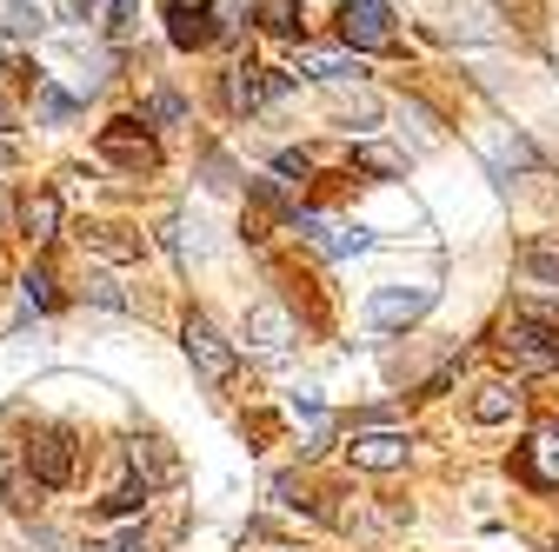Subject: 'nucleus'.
<instances>
[{"mask_svg": "<svg viewBox=\"0 0 559 552\" xmlns=\"http://www.w3.org/2000/svg\"><path fill=\"white\" fill-rule=\"evenodd\" d=\"M0 14H8V34H40V14L27 8V0H8Z\"/></svg>", "mask_w": 559, "mask_h": 552, "instance_id": "27", "label": "nucleus"}, {"mask_svg": "<svg viewBox=\"0 0 559 552\" xmlns=\"http://www.w3.org/2000/svg\"><path fill=\"white\" fill-rule=\"evenodd\" d=\"M406 453H413V440L400 427H354V440H346V459L360 472H400Z\"/></svg>", "mask_w": 559, "mask_h": 552, "instance_id": "7", "label": "nucleus"}, {"mask_svg": "<svg viewBox=\"0 0 559 552\" xmlns=\"http://www.w3.org/2000/svg\"><path fill=\"white\" fill-rule=\"evenodd\" d=\"M520 466H526V479H533V487H559V427H539V433L526 440Z\"/></svg>", "mask_w": 559, "mask_h": 552, "instance_id": "14", "label": "nucleus"}, {"mask_svg": "<svg viewBox=\"0 0 559 552\" xmlns=\"http://www.w3.org/2000/svg\"><path fill=\"white\" fill-rule=\"evenodd\" d=\"M273 552H300V545H273Z\"/></svg>", "mask_w": 559, "mask_h": 552, "instance_id": "38", "label": "nucleus"}, {"mask_svg": "<svg viewBox=\"0 0 559 552\" xmlns=\"http://www.w3.org/2000/svg\"><path fill=\"white\" fill-rule=\"evenodd\" d=\"M500 360H507L513 373H552V367H559V320L539 313V307L513 313V320L500 326Z\"/></svg>", "mask_w": 559, "mask_h": 552, "instance_id": "1", "label": "nucleus"}, {"mask_svg": "<svg viewBox=\"0 0 559 552\" xmlns=\"http://www.w3.org/2000/svg\"><path fill=\"white\" fill-rule=\"evenodd\" d=\"M180 113H187V100H180V94H167V87L147 100V127H180Z\"/></svg>", "mask_w": 559, "mask_h": 552, "instance_id": "23", "label": "nucleus"}, {"mask_svg": "<svg viewBox=\"0 0 559 552\" xmlns=\"http://www.w3.org/2000/svg\"><path fill=\"white\" fill-rule=\"evenodd\" d=\"M127 459H133V472H140V487H167V479L180 472V466H174V453H160V440H133V453H127Z\"/></svg>", "mask_w": 559, "mask_h": 552, "instance_id": "17", "label": "nucleus"}, {"mask_svg": "<svg viewBox=\"0 0 559 552\" xmlns=\"http://www.w3.org/2000/svg\"><path fill=\"white\" fill-rule=\"evenodd\" d=\"M221 27H214V8H206V0H167V40L174 47H206V40H214Z\"/></svg>", "mask_w": 559, "mask_h": 552, "instance_id": "10", "label": "nucleus"}, {"mask_svg": "<svg viewBox=\"0 0 559 552\" xmlns=\"http://www.w3.org/2000/svg\"><path fill=\"white\" fill-rule=\"evenodd\" d=\"M287 87H294V81H287V74H273V67H234V74H227V107L253 113V107L280 100Z\"/></svg>", "mask_w": 559, "mask_h": 552, "instance_id": "9", "label": "nucleus"}, {"mask_svg": "<svg viewBox=\"0 0 559 552\" xmlns=\"http://www.w3.org/2000/svg\"><path fill=\"white\" fill-rule=\"evenodd\" d=\"M74 94H67V87H53L47 74H34V120H47V127H60V120H74Z\"/></svg>", "mask_w": 559, "mask_h": 552, "instance_id": "19", "label": "nucleus"}, {"mask_svg": "<svg viewBox=\"0 0 559 552\" xmlns=\"http://www.w3.org/2000/svg\"><path fill=\"white\" fill-rule=\"evenodd\" d=\"M8 160H14V147H8V141H0V167H8Z\"/></svg>", "mask_w": 559, "mask_h": 552, "instance_id": "37", "label": "nucleus"}, {"mask_svg": "<svg viewBox=\"0 0 559 552\" xmlns=\"http://www.w3.org/2000/svg\"><path fill=\"white\" fill-rule=\"evenodd\" d=\"M140 27V0H114V40H133Z\"/></svg>", "mask_w": 559, "mask_h": 552, "instance_id": "30", "label": "nucleus"}, {"mask_svg": "<svg viewBox=\"0 0 559 552\" xmlns=\"http://www.w3.org/2000/svg\"><path fill=\"white\" fill-rule=\"evenodd\" d=\"M140 506H147V487H120L100 500V513H140Z\"/></svg>", "mask_w": 559, "mask_h": 552, "instance_id": "28", "label": "nucleus"}, {"mask_svg": "<svg viewBox=\"0 0 559 552\" xmlns=\"http://www.w3.org/2000/svg\"><path fill=\"white\" fill-rule=\"evenodd\" d=\"M100 160H114L127 173H154L160 167V147H154L147 120H114V127H100Z\"/></svg>", "mask_w": 559, "mask_h": 552, "instance_id": "5", "label": "nucleus"}, {"mask_svg": "<svg viewBox=\"0 0 559 552\" xmlns=\"http://www.w3.org/2000/svg\"><path fill=\"white\" fill-rule=\"evenodd\" d=\"M260 27L266 34H300V0H260Z\"/></svg>", "mask_w": 559, "mask_h": 552, "instance_id": "21", "label": "nucleus"}, {"mask_svg": "<svg viewBox=\"0 0 559 552\" xmlns=\"http://www.w3.org/2000/svg\"><path fill=\"white\" fill-rule=\"evenodd\" d=\"M294 227H300L326 260H354V253H367V247H373V233H367V227H346V220H326V214H294Z\"/></svg>", "mask_w": 559, "mask_h": 552, "instance_id": "8", "label": "nucleus"}, {"mask_svg": "<svg viewBox=\"0 0 559 552\" xmlns=\"http://www.w3.org/2000/svg\"><path fill=\"white\" fill-rule=\"evenodd\" d=\"M294 412H300V420H326V399H320L313 386H300V393H294Z\"/></svg>", "mask_w": 559, "mask_h": 552, "instance_id": "31", "label": "nucleus"}, {"mask_svg": "<svg viewBox=\"0 0 559 552\" xmlns=\"http://www.w3.org/2000/svg\"><path fill=\"white\" fill-rule=\"evenodd\" d=\"M27 472H34V487H40V493H60L67 479H74V433H67V427L34 433V446H27Z\"/></svg>", "mask_w": 559, "mask_h": 552, "instance_id": "6", "label": "nucleus"}, {"mask_svg": "<svg viewBox=\"0 0 559 552\" xmlns=\"http://www.w3.org/2000/svg\"><path fill=\"white\" fill-rule=\"evenodd\" d=\"M380 113H386V107H380L367 87H346V81L333 87V120H340V127H360V133H367V127H380Z\"/></svg>", "mask_w": 559, "mask_h": 552, "instance_id": "15", "label": "nucleus"}, {"mask_svg": "<svg viewBox=\"0 0 559 552\" xmlns=\"http://www.w3.org/2000/svg\"><path fill=\"white\" fill-rule=\"evenodd\" d=\"M206 187H221V193H227V187H234V167H227V160H221V154H206Z\"/></svg>", "mask_w": 559, "mask_h": 552, "instance_id": "33", "label": "nucleus"}, {"mask_svg": "<svg viewBox=\"0 0 559 552\" xmlns=\"http://www.w3.org/2000/svg\"><path fill=\"white\" fill-rule=\"evenodd\" d=\"M87 240H94L107 260H133V253H140V240H127V227H94Z\"/></svg>", "mask_w": 559, "mask_h": 552, "instance_id": "22", "label": "nucleus"}, {"mask_svg": "<svg viewBox=\"0 0 559 552\" xmlns=\"http://www.w3.org/2000/svg\"><path fill=\"white\" fill-rule=\"evenodd\" d=\"M287 339H294V313H287V307L260 300V307L247 313V347H260V353H280Z\"/></svg>", "mask_w": 559, "mask_h": 552, "instance_id": "11", "label": "nucleus"}, {"mask_svg": "<svg viewBox=\"0 0 559 552\" xmlns=\"http://www.w3.org/2000/svg\"><path fill=\"white\" fill-rule=\"evenodd\" d=\"M340 40L354 53H386L393 47V8L386 0H346L340 8Z\"/></svg>", "mask_w": 559, "mask_h": 552, "instance_id": "3", "label": "nucleus"}, {"mask_svg": "<svg viewBox=\"0 0 559 552\" xmlns=\"http://www.w3.org/2000/svg\"><path fill=\"white\" fill-rule=\"evenodd\" d=\"M81 552H147V539H140V526H133V532H114V539H87Z\"/></svg>", "mask_w": 559, "mask_h": 552, "instance_id": "26", "label": "nucleus"}, {"mask_svg": "<svg viewBox=\"0 0 559 552\" xmlns=\"http://www.w3.org/2000/svg\"><path fill=\"white\" fill-rule=\"evenodd\" d=\"M21 233H27L34 247H47V240L60 233V193H53V187H34V193L21 200Z\"/></svg>", "mask_w": 559, "mask_h": 552, "instance_id": "13", "label": "nucleus"}, {"mask_svg": "<svg viewBox=\"0 0 559 552\" xmlns=\"http://www.w3.org/2000/svg\"><path fill=\"white\" fill-rule=\"evenodd\" d=\"M513 412H520V393H513L507 380H493V386H479V399H473V420H479V427H507Z\"/></svg>", "mask_w": 559, "mask_h": 552, "instance_id": "16", "label": "nucleus"}, {"mask_svg": "<svg viewBox=\"0 0 559 552\" xmlns=\"http://www.w3.org/2000/svg\"><path fill=\"white\" fill-rule=\"evenodd\" d=\"M8 133H14V100L0 94V141H8Z\"/></svg>", "mask_w": 559, "mask_h": 552, "instance_id": "36", "label": "nucleus"}, {"mask_svg": "<svg viewBox=\"0 0 559 552\" xmlns=\"http://www.w3.org/2000/svg\"><path fill=\"white\" fill-rule=\"evenodd\" d=\"M180 347H187V360L200 367V380H206V386H227V380H234V347L221 339V326L206 320V313H187Z\"/></svg>", "mask_w": 559, "mask_h": 552, "instance_id": "2", "label": "nucleus"}, {"mask_svg": "<svg viewBox=\"0 0 559 552\" xmlns=\"http://www.w3.org/2000/svg\"><path fill=\"white\" fill-rule=\"evenodd\" d=\"M60 21H94V0H53Z\"/></svg>", "mask_w": 559, "mask_h": 552, "instance_id": "34", "label": "nucleus"}, {"mask_svg": "<svg viewBox=\"0 0 559 552\" xmlns=\"http://www.w3.org/2000/svg\"><path fill=\"white\" fill-rule=\"evenodd\" d=\"M520 273H526L533 287H552L559 293V247L552 240H526L520 247Z\"/></svg>", "mask_w": 559, "mask_h": 552, "instance_id": "18", "label": "nucleus"}, {"mask_svg": "<svg viewBox=\"0 0 559 552\" xmlns=\"http://www.w3.org/2000/svg\"><path fill=\"white\" fill-rule=\"evenodd\" d=\"M273 167L287 173V180H307V173H313V160H307V154H294V147H287V154H273Z\"/></svg>", "mask_w": 559, "mask_h": 552, "instance_id": "32", "label": "nucleus"}, {"mask_svg": "<svg viewBox=\"0 0 559 552\" xmlns=\"http://www.w3.org/2000/svg\"><path fill=\"white\" fill-rule=\"evenodd\" d=\"M433 287H380L373 300H367V326L373 333H406L413 320H427L433 313Z\"/></svg>", "mask_w": 559, "mask_h": 552, "instance_id": "4", "label": "nucleus"}, {"mask_svg": "<svg viewBox=\"0 0 559 552\" xmlns=\"http://www.w3.org/2000/svg\"><path fill=\"white\" fill-rule=\"evenodd\" d=\"M354 160H360L367 173H406V154H393V147H360Z\"/></svg>", "mask_w": 559, "mask_h": 552, "instance_id": "25", "label": "nucleus"}, {"mask_svg": "<svg viewBox=\"0 0 559 552\" xmlns=\"http://www.w3.org/2000/svg\"><path fill=\"white\" fill-rule=\"evenodd\" d=\"M300 74L340 87V81H360V60H354V47H300Z\"/></svg>", "mask_w": 559, "mask_h": 552, "instance_id": "12", "label": "nucleus"}, {"mask_svg": "<svg viewBox=\"0 0 559 552\" xmlns=\"http://www.w3.org/2000/svg\"><path fill=\"white\" fill-rule=\"evenodd\" d=\"M34 493H40V487H34V472H14V479H8V500H14L21 513H34V506H40Z\"/></svg>", "mask_w": 559, "mask_h": 552, "instance_id": "29", "label": "nucleus"}, {"mask_svg": "<svg viewBox=\"0 0 559 552\" xmlns=\"http://www.w3.org/2000/svg\"><path fill=\"white\" fill-rule=\"evenodd\" d=\"M240 8H247V0H214V27H221V34H227V27H234V21H240Z\"/></svg>", "mask_w": 559, "mask_h": 552, "instance_id": "35", "label": "nucleus"}, {"mask_svg": "<svg viewBox=\"0 0 559 552\" xmlns=\"http://www.w3.org/2000/svg\"><path fill=\"white\" fill-rule=\"evenodd\" d=\"M21 300H27L34 313H53V307H60V287H53V273H47V266H27V280H21Z\"/></svg>", "mask_w": 559, "mask_h": 552, "instance_id": "20", "label": "nucleus"}, {"mask_svg": "<svg viewBox=\"0 0 559 552\" xmlns=\"http://www.w3.org/2000/svg\"><path fill=\"white\" fill-rule=\"evenodd\" d=\"M87 300H94V307H107V313H127V307H133V300L107 280V273H94V280H87Z\"/></svg>", "mask_w": 559, "mask_h": 552, "instance_id": "24", "label": "nucleus"}]
</instances>
